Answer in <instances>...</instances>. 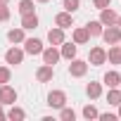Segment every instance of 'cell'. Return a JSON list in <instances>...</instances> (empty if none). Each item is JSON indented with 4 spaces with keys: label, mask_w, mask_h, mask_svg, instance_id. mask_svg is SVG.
Wrapping results in <instances>:
<instances>
[{
    "label": "cell",
    "mask_w": 121,
    "mask_h": 121,
    "mask_svg": "<svg viewBox=\"0 0 121 121\" xmlns=\"http://www.w3.org/2000/svg\"><path fill=\"white\" fill-rule=\"evenodd\" d=\"M100 38H102L107 45H119V40H121V29H119L116 24H112V26H104Z\"/></svg>",
    "instance_id": "cell-1"
},
{
    "label": "cell",
    "mask_w": 121,
    "mask_h": 121,
    "mask_svg": "<svg viewBox=\"0 0 121 121\" xmlns=\"http://www.w3.org/2000/svg\"><path fill=\"white\" fill-rule=\"evenodd\" d=\"M104 62H107V50L100 48V45L90 48V52H88V64H90V67H102Z\"/></svg>",
    "instance_id": "cell-2"
},
{
    "label": "cell",
    "mask_w": 121,
    "mask_h": 121,
    "mask_svg": "<svg viewBox=\"0 0 121 121\" xmlns=\"http://www.w3.org/2000/svg\"><path fill=\"white\" fill-rule=\"evenodd\" d=\"M69 76L71 78H83L86 74H88V62H86V59H69Z\"/></svg>",
    "instance_id": "cell-3"
},
{
    "label": "cell",
    "mask_w": 121,
    "mask_h": 121,
    "mask_svg": "<svg viewBox=\"0 0 121 121\" xmlns=\"http://www.w3.org/2000/svg\"><path fill=\"white\" fill-rule=\"evenodd\" d=\"M67 104V93L64 90H50L48 93V107L50 109H62Z\"/></svg>",
    "instance_id": "cell-4"
},
{
    "label": "cell",
    "mask_w": 121,
    "mask_h": 121,
    "mask_svg": "<svg viewBox=\"0 0 121 121\" xmlns=\"http://www.w3.org/2000/svg\"><path fill=\"white\" fill-rule=\"evenodd\" d=\"M40 55H43V64H52V67L59 62V57H62V55H59V48H57V45H48V48H43V52H40Z\"/></svg>",
    "instance_id": "cell-5"
},
{
    "label": "cell",
    "mask_w": 121,
    "mask_h": 121,
    "mask_svg": "<svg viewBox=\"0 0 121 121\" xmlns=\"http://www.w3.org/2000/svg\"><path fill=\"white\" fill-rule=\"evenodd\" d=\"M24 55H26V52H24L22 48H17V45H14V48H10V50L5 52V62L17 67V64H22V62H24Z\"/></svg>",
    "instance_id": "cell-6"
},
{
    "label": "cell",
    "mask_w": 121,
    "mask_h": 121,
    "mask_svg": "<svg viewBox=\"0 0 121 121\" xmlns=\"http://www.w3.org/2000/svg\"><path fill=\"white\" fill-rule=\"evenodd\" d=\"M0 102H3V104H14L17 102V90L12 86L3 83V86H0Z\"/></svg>",
    "instance_id": "cell-7"
},
{
    "label": "cell",
    "mask_w": 121,
    "mask_h": 121,
    "mask_svg": "<svg viewBox=\"0 0 121 121\" xmlns=\"http://www.w3.org/2000/svg\"><path fill=\"white\" fill-rule=\"evenodd\" d=\"M36 78H38V83H50V81L55 78V67H52V64H43V67H38Z\"/></svg>",
    "instance_id": "cell-8"
},
{
    "label": "cell",
    "mask_w": 121,
    "mask_h": 121,
    "mask_svg": "<svg viewBox=\"0 0 121 121\" xmlns=\"http://www.w3.org/2000/svg\"><path fill=\"white\" fill-rule=\"evenodd\" d=\"M24 52L26 55H40L43 52V43L38 40V38H24Z\"/></svg>",
    "instance_id": "cell-9"
},
{
    "label": "cell",
    "mask_w": 121,
    "mask_h": 121,
    "mask_svg": "<svg viewBox=\"0 0 121 121\" xmlns=\"http://www.w3.org/2000/svg\"><path fill=\"white\" fill-rule=\"evenodd\" d=\"M116 19H119V14L112 10V5L104 7V10H100V24L102 26H112V24H116Z\"/></svg>",
    "instance_id": "cell-10"
},
{
    "label": "cell",
    "mask_w": 121,
    "mask_h": 121,
    "mask_svg": "<svg viewBox=\"0 0 121 121\" xmlns=\"http://www.w3.org/2000/svg\"><path fill=\"white\" fill-rule=\"evenodd\" d=\"M55 26H59V29H71V26H74L71 12H59V14H55Z\"/></svg>",
    "instance_id": "cell-11"
},
{
    "label": "cell",
    "mask_w": 121,
    "mask_h": 121,
    "mask_svg": "<svg viewBox=\"0 0 121 121\" xmlns=\"http://www.w3.org/2000/svg\"><path fill=\"white\" fill-rule=\"evenodd\" d=\"M48 43L50 45H62L64 43V29H59V26H55V29H50L48 31Z\"/></svg>",
    "instance_id": "cell-12"
},
{
    "label": "cell",
    "mask_w": 121,
    "mask_h": 121,
    "mask_svg": "<svg viewBox=\"0 0 121 121\" xmlns=\"http://www.w3.org/2000/svg\"><path fill=\"white\" fill-rule=\"evenodd\" d=\"M71 40H74L76 45H86V43L90 40V36H88L86 26H76V29L71 31Z\"/></svg>",
    "instance_id": "cell-13"
},
{
    "label": "cell",
    "mask_w": 121,
    "mask_h": 121,
    "mask_svg": "<svg viewBox=\"0 0 121 121\" xmlns=\"http://www.w3.org/2000/svg\"><path fill=\"white\" fill-rule=\"evenodd\" d=\"M36 26H38V14H36V12L22 14V29H24V31H33Z\"/></svg>",
    "instance_id": "cell-14"
},
{
    "label": "cell",
    "mask_w": 121,
    "mask_h": 121,
    "mask_svg": "<svg viewBox=\"0 0 121 121\" xmlns=\"http://www.w3.org/2000/svg\"><path fill=\"white\" fill-rule=\"evenodd\" d=\"M59 55H62L64 59H74V57H76V43H74V40H71V43L64 40L62 45H59Z\"/></svg>",
    "instance_id": "cell-15"
},
{
    "label": "cell",
    "mask_w": 121,
    "mask_h": 121,
    "mask_svg": "<svg viewBox=\"0 0 121 121\" xmlns=\"http://www.w3.org/2000/svg\"><path fill=\"white\" fill-rule=\"evenodd\" d=\"M102 83H104L107 88H119V83H121V74H119V71H107L104 78H102Z\"/></svg>",
    "instance_id": "cell-16"
},
{
    "label": "cell",
    "mask_w": 121,
    "mask_h": 121,
    "mask_svg": "<svg viewBox=\"0 0 121 121\" xmlns=\"http://www.w3.org/2000/svg\"><path fill=\"white\" fill-rule=\"evenodd\" d=\"M24 38H26V33H24V29H22V26H19V29H10V31H7V40H10V43H14V45L24 43Z\"/></svg>",
    "instance_id": "cell-17"
},
{
    "label": "cell",
    "mask_w": 121,
    "mask_h": 121,
    "mask_svg": "<svg viewBox=\"0 0 121 121\" xmlns=\"http://www.w3.org/2000/svg\"><path fill=\"white\" fill-rule=\"evenodd\" d=\"M86 95H88L90 100H97V97L102 95V83H97V81H90V83L86 86Z\"/></svg>",
    "instance_id": "cell-18"
},
{
    "label": "cell",
    "mask_w": 121,
    "mask_h": 121,
    "mask_svg": "<svg viewBox=\"0 0 121 121\" xmlns=\"http://www.w3.org/2000/svg\"><path fill=\"white\" fill-rule=\"evenodd\" d=\"M102 24H100V19H95V22H88L86 24V31H88V36L90 38H97V36H102Z\"/></svg>",
    "instance_id": "cell-19"
},
{
    "label": "cell",
    "mask_w": 121,
    "mask_h": 121,
    "mask_svg": "<svg viewBox=\"0 0 121 121\" xmlns=\"http://www.w3.org/2000/svg\"><path fill=\"white\" fill-rule=\"evenodd\" d=\"M107 59H109L112 64L121 67V48H119V45H112V48L107 50Z\"/></svg>",
    "instance_id": "cell-20"
},
{
    "label": "cell",
    "mask_w": 121,
    "mask_h": 121,
    "mask_svg": "<svg viewBox=\"0 0 121 121\" xmlns=\"http://www.w3.org/2000/svg\"><path fill=\"white\" fill-rule=\"evenodd\" d=\"M5 116H7V119H12V121H24V119H26V112H24L22 107L12 104V109H10V112H5Z\"/></svg>",
    "instance_id": "cell-21"
},
{
    "label": "cell",
    "mask_w": 121,
    "mask_h": 121,
    "mask_svg": "<svg viewBox=\"0 0 121 121\" xmlns=\"http://www.w3.org/2000/svg\"><path fill=\"white\" fill-rule=\"evenodd\" d=\"M107 104H112V107L121 104V88H109L107 90Z\"/></svg>",
    "instance_id": "cell-22"
},
{
    "label": "cell",
    "mask_w": 121,
    "mask_h": 121,
    "mask_svg": "<svg viewBox=\"0 0 121 121\" xmlns=\"http://www.w3.org/2000/svg\"><path fill=\"white\" fill-rule=\"evenodd\" d=\"M62 7H64V12H78V7H81V0H62Z\"/></svg>",
    "instance_id": "cell-23"
},
{
    "label": "cell",
    "mask_w": 121,
    "mask_h": 121,
    "mask_svg": "<svg viewBox=\"0 0 121 121\" xmlns=\"http://www.w3.org/2000/svg\"><path fill=\"white\" fill-rule=\"evenodd\" d=\"M59 119H62V121H74V119H76V112L69 109V107L64 104L62 109H59Z\"/></svg>",
    "instance_id": "cell-24"
},
{
    "label": "cell",
    "mask_w": 121,
    "mask_h": 121,
    "mask_svg": "<svg viewBox=\"0 0 121 121\" xmlns=\"http://www.w3.org/2000/svg\"><path fill=\"white\" fill-rule=\"evenodd\" d=\"M81 114H83V119H88V121H90V119H97V114H100V112L95 109V104H86Z\"/></svg>",
    "instance_id": "cell-25"
},
{
    "label": "cell",
    "mask_w": 121,
    "mask_h": 121,
    "mask_svg": "<svg viewBox=\"0 0 121 121\" xmlns=\"http://www.w3.org/2000/svg\"><path fill=\"white\" fill-rule=\"evenodd\" d=\"M33 12V0H19V14Z\"/></svg>",
    "instance_id": "cell-26"
},
{
    "label": "cell",
    "mask_w": 121,
    "mask_h": 121,
    "mask_svg": "<svg viewBox=\"0 0 121 121\" xmlns=\"http://www.w3.org/2000/svg\"><path fill=\"white\" fill-rule=\"evenodd\" d=\"M10 78H12L10 67H0V86H3V83H10Z\"/></svg>",
    "instance_id": "cell-27"
},
{
    "label": "cell",
    "mask_w": 121,
    "mask_h": 121,
    "mask_svg": "<svg viewBox=\"0 0 121 121\" xmlns=\"http://www.w3.org/2000/svg\"><path fill=\"white\" fill-rule=\"evenodd\" d=\"M112 5V0H93V7L95 10H104V7H109Z\"/></svg>",
    "instance_id": "cell-28"
},
{
    "label": "cell",
    "mask_w": 121,
    "mask_h": 121,
    "mask_svg": "<svg viewBox=\"0 0 121 121\" xmlns=\"http://www.w3.org/2000/svg\"><path fill=\"white\" fill-rule=\"evenodd\" d=\"M7 19H10V7L0 5V22H7Z\"/></svg>",
    "instance_id": "cell-29"
},
{
    "label": "cell",
    "mask_w": 121,
    "mask_h": 121,
    "mask_svg": "<svg viewBox=\"0 0 121 121\" xmlns=\"http://www.w3.org/2000/svg\"><path fill=\"white\" fill-rule=\"evenodd\" d=\"M97 119H100V121H116L119 116H116V114H109V112H107V114H97Z\"/></svg>",
    "instance_id": "cell-30"
},
{
    "label": "cell",
    "mask_w": 121,
    "mask_h": 121,
    "mask_svg": "<svg viewBox=\"0 0 121 121\" xmlns=\"http://www.w3.org/2000/svg\"><path fill=\"white\" fill-rule=\"evenodd\" d=\"M3 119H7V116H5V109H3V102H0V121H3Z\"/></svg>",
    "instance_id": "cell-31"
},
{
    "label": "cell",
    "mask_w": 121,
    "mask_h": 121,
    "mask_svg": "<svg viewBox=\"0 0 121 121\" xmlns=\"http://www.w3.org/2000/svg\"><path fill=\"white\" fill-rule=\"evenodd\" d=\"M116 107H119V114H116V116H119V119H121V104H116Z\"/></svg>",
    "instance_id": "cell-32"
},
{
    "label": "cell",
    "mask_w": 121,
    "mask_h": 121,
    "mask_svg": "<svg viewBox=\"0 0 121 121\" xmlns=\"http://www.w3.org/2000/svg\"><path fill=\"white\" fill-rule=\"evenodd\" d=\"M116 26H119V29H121V17H119V19H116Z\"/></svg>",
    "instance_id": "cell-33"
},
{
    "label": "cell",
    "mask_w": 121,
    "mask_h": 121,
    "mask_svg": "<svg viewBox=\"0 0 121 121\" xmlns=\"http://www.w3.org/2000/svg\"><path fill=\"white\" fill-rule=\"evenodd\" d=\"M7 3H10V0H0V5H7Z\"/></svg>",
    "instance_id": "cell-34"
},
{
    "label": "cell",
    "mask_w": 121,
    "mask_h": 121,
    "mask_svg": "<svg viewBox=\"0 0 121 121\" xmlns=\"http://www.w3.org/2000/svg\"><path fill=\"white\" fill-rule=\"evenodd\" d=\"M36 3H50V0H36Z\"/></svg>",
    "instance_id": "cell-35"
},
{
    "label": "cell",
    "mask_w": 121,
    "mask_h": 121,
    "mask_svg": "<svg viewBox=\"0 0 121 121\" xmlns=\"http://www.w3.org/2000/svg\"><path fill=\"white\" fill-rule=\"evenodd\" d=\"M119 48H121V40H119Z\"/></svg>",
    "instance_id": "cell-36"
},
{
    "label": "cell",
    "mask_w": 121,
    "mask_h": 121,
    "mask_svg": "<svg viewBox=\"0 0 121 121\" xmlns=\"http://www.w3.org/2000/svg\"><path fill=\"white\" fill-rule=\"evenodd\" d=\"M119 86H121V83H119Z\"/></svg>",
    "instance_id": "cell-37"
}]
</instances>
